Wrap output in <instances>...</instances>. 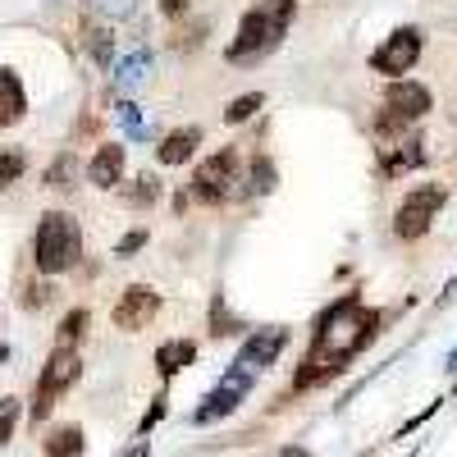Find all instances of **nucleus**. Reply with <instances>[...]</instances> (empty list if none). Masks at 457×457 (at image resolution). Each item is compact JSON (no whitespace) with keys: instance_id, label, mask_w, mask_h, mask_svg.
Returning <instances> with one entry per match:
<instances>
[{"instance_id":"obj_1","label":"nucleus","mask_w":457,"mask_h":457,"mask_svg":"<svg viewBox=\"0 0 457 457\" xmlns=\"http://www.w3.org/2000/svg\"><path fill=\"white\" fill-rule=\"evenodd\" d=\"M379 325H385V316L375 307H366L361 293H343L338 302H329L312 329V348L293 375V389L307 394V389L329 385L334 375H343L379 338Z\"/></svg>"},{"instance_id":"obj_2","label":"nucleus","mask_w":457,"mask_h":457,"mask_svg":"<svg viewBox=\"0 0 457 457\" xmlns=\"http://www.w3.org/2000/svg\"><path fill=\"white\" fill-rule=\"evenodd\" d=\"M293 19H297V0H256V5L238 19V32H234V42L224 46V60L228 64L265 60L270 51H279Z\"/></svg>"},{"instance_id":"obj_3","label":"nucleus","mask_w":457,"mask_h":457,"mask_svg":"<svg viewBox=\"0 0 457 457\" xmlns=\"http://www.w3.org/2000/svg\"><path fill=\"white\" fill-rule=\"evenodd\" d=\"M83 256V228L69 211H46L32 234V265L42 275H64Z\"/></svg>"},{"instance_id":"obj_4","label":"nucleus","mask_w":457,"mask_h":457,"mask_svg":"<svg viewBox=\"0 0 457 457\" xmlns=\"http://www.w3.org/2000/svg\"><path fill=\"white\" fill-rule=\"evenodd\" d=\"M234 183H243V156L234 146H224V151H215V156H206L193 170L187 197L202 202V206H224L228 197H234Z\"/></svg>"},{"instance_id":"obj_5","label":"nucleus","mask_w":457,"mask_h":457,"mask_svg":"<svg viewBox=\"0 0 457 457\" xmlns=\"http://www.w3.org/2000/svg\"><path fill=\"white\" fill-rule=\"evenodd\" d=\"M448 206V183H416L411 193L403 197V206H398V215H394V234L398 238H426L430 234V224H435V215Z\"/></svg>"},{"instance_id":"obj_6","label":"nucleus","mask_w":457,"mask_h":457,"mask_svg":"<svg viewBox=\"0 0 457 457\" xmlns=\"http://www.w3.org/2000/svg\"><path fill=\"white\" fill-rule=\"evenodd\" d=\"M83 375V357L73 353V348H55L51 353V361H46V370H42V379H37V394H32V426L37 421H46L51 416V407H55V398L73 385V379Z\"/></svg>"},{"instance_id":"obj_7","label":"nucleus","mask_w":457,"mask_h":457,"mask_svg":"<svg viewBox=\"0 0 457 457\" xmlns=\"http://www.w3.org/2000/svg\"><path fill=\"white\" fill-rule=\"evenodd\" d=\"M421 46H426L421 28L403 23V28H394V32L385 37V46L370 51V69L385 73V79H403V73H411V64L421 60Z\"/></svg>"},{"instance_id":"obj_8","label":"nucleus","mask_w":457,"mask_h":457,"mask_svg":"<svg viewBox=\"0 0 457 457\" xmlns=\"http://www.w3.org/2000/svg\"><path fill=\"white\" fill-rule=\"evenodd\" d=\"M156 312H161V293L151 288V284H129L120 293V302H114L110 320H114V329L137 334V329H146L151 320H156Z\"/></svg>"},{"instance_id":"obj_9","label":"nucleus","mask_w":457,"mask_h":457,"mask_svg":"<svg viewBox=\"0 0 457 457\" xmlns=\"http://www.w3.org/2000/svg\"><path fill=\"white\" fill-rule=\"evenodd\" d=\"M247 389H252V375H243V370H228V375L220 379V385L211 389V398L193 411V421H197V426L220 421V416H228V411H234V407L247 398Z\"/></svg>"},{"instance_id":"obj_10","label":"nucleus","mask_w":457,"mask_h":457,"mask_svg":"<svg viewBox=\"0 0 457 457\" xmlns=\"http://www.w3.org/2000/svg\"><path fill=\"white\" fill-rule=\"evenodd\" d=\"M385 110H394L403 124H421L426 114L435 110V96L426 83H411V79H394L385 92Z\"/></svg>"},{"instance_id":"obj_11","label":"nucleus","mask_w":457,"mask_h":457,"mask_svg":"<svg viewBox=\"0 0 457 457\" xmlns=\"http://www.w3.org/2000/svg\"><path fill=\"white\" fill-rule=\"evenodd\" d=\"M284 343H288V329H284V325L256 329V334L243 343V353H238L234 370H243V375H252V379H256V370H265V366H270V361L284 353Z\"/></svg>"},{"instance_id":"obj_12","label":"nucleus","mask_w":457,"mask_h":457,"mask_svg":"<svg viewBox=\"0 0 457 457\" xmlns=\"http://www.w3.org/2000/svg\"><path fill=\"white\" fill-rule=\"evenodd\" d=\"M416 165H426V137L421 133H407V137H398L389 146H379V174L385 179H398V174H407Z\"/></svg>"},{"instance_id":"obj_13","label":"nucleus","mask_w":457,"mask_h":457,"mask_svg":"<svg viewBox=\"0 0 457 457\" xmlns=\"http://www.w3.org/2000/svg\"><path fill=\"white\" fill-rule=\"evenodd\" d=\"M124 165H129V156H124V146L120 142H105V146H96V156L87 161V183L92 187H120L124 183Z\"/></svg>"},{"instance_id":"obj_14","label":"nucleus","mask_w":457,"mask_h":457,"mask_svg":"<svg viewBox=\"0 0 457 457\" xmlns=\"http://www.w3.org/2000/svg\"><path fill=\"white\" fill-rule=\"evenodd\" d=\"M197 146H202V129H197V124L174 129V133H165V142L156 146V161H161V165H187V161L197 156Z\"/></svg>"},{"instance_id":"obj_15","label":"nucleus","mask_w":457,"mask_h":457,"mask_svg":"<svg viewBox=\"0 0 457 457\" xmlns=\"http://www.w3.org/2000/svg\"><path fill=\"white\" fill-rule=\"evenodd\" d=\"M23 114H28V92L19 83V73L14 69H0V129L19 124Z\"/></svg>"},{"instance_id":"obj_16","label":"nucleus","mask_w":457,"mask_h":457,"mask_svg":"<svg viewBox=\"0 0 457 457\" xmlns=\"http://www.w3.org/2000/svg\"><path fill=\"white\" fill-rule=\"evenodd\" d=\"M146 73H151V51H146V46H133L129 55L114 60V87H120V92H133V87L146 83Z\"/></svg>"},{"instance_id":"obj_17","label":"nucleus","mask_w":457,"mask_h":457,"mask_svg":"<svg viewBox=\"0 0 457 457\" xmlns=\"http://www.w3.org/2000/svg\"><path fill=\"white\" fill-rule=\"evenodd\" d=\"M193 361H197V343L193 338H170V343H161V348H156V370L165 379H174L179 370H187Z\"/></svg>"},{"instance_id":"obj_18","label":"nucleus","mask_w":457,"mask_h":457,"mask_svg":"<svg viewBox=\"0 0 457 457\" xmlns=\"http://www.w3.org/2000/svg\"><path fill=\"white\" fill-rule=\"evenodd\" d=\"M83 448H87V435H83L79 426H60V430H51L46 444H42L46 457H83Z\"/></svg>"},{"instance_id":"obj_19","label":"nucleus","mask_w":457,"mask_h":457,"mask_svg":"<svg viewBox=\"0 0 457 457\" xmlns=\"http://www.w3.org/2000/svg\"><path fill=\"white\" fill-rule=\"evenodd\" d=\"M46 187H55V193H73V187H79V156H73V151H60L46 165Z\"/></svg>"},{"instance_id":"obj_20","label":"nucleus","mask_w":457,"mask_h":457,"mask_svg":"<svg viewBox=\"0 0 457 457\" xmlns=\"http://www.w3.org/2000/svg\"><path fill=\"white\" fill-rule=\"evenodd\" d=\"M247 193H275L279 187V170H275V161H265V156H252V165H247Z\"/></svg>"},{"instance_id":"obj_21","label":"nucleus","mask_w":457,"mask_h":457,"mask_svg":"<svg viewBox=\"0 0 457 457\" xmlns=\"http://www.w3.org/2000/svg\"><path fill=\"white\" fill-rule=\"evenodd\" d=\"M114 124H120L124 137H133V142H146V137H151V124L142 120V105H133V101L114 105Z\"/></svg>"},{"instance_id":"obj_22","label":"nucleus","mask_w":457,"mask_h":457,"mask_svg":"<svg viewBox=\"0 0 457 457\" xmlns=\"http://www.w3.org/2000/svg\"><path fill=\"white\" fill-rule=\"evenodd\" d=\"M87 325H92V316H87V307H73L64 320H60V329H55V348H73L83 334H87Z\"/></svg>"},{"instance_id":"obj_23","label":"nucleus","mask_w":457,"mask_h":457,"mask_svg":"<svg viewBox=\"0 0 457 457\" xmlns=\"http://www.w3.org/2000/svg\"><path fill=\"white\" fill-rule=\"evenodd\" d=\"M261 105H265V92H243V96H234V101L224 105V124H247Z\"/></svg>"},{"instance_id":"obj_24","label":"nucleus","mask_w":457,"mask_h":457,"mask_svg":"<svg viewBox=\"0 0 457 457\" xmlns=\"http://www.w3.org/2000/svg\"><path fill=\"white\" fill-rule=\"evenodd\" d=\"M124 202H129V206H156V202H161V183H156V174L133 179V187H124Z\"/></svg>"},{"instance_id":"obj_25","label":"nucleus","mask_w":457,"mask_h":457,"mask_svg":"<svg viewBox=\"0 0 457 457\" xmlns=\"http://www.w3.org/2000/svg\"><path fill=\"white\" fill-rule=\"evenodd\" d=\"M28 170V156L19 146H0V187H14Z\"/></svg>"},{"instance_id":"obj_26","label":"nucleus","mask_w":457,"mask_h":457,"mask_svg":"<svg viewBox=\"0 0 457 457\" xmlns=\"http://www.w3.org/2000/svg\"><path fill=\"white\" fill-rule=\"evenodd\" d=\"M87 10L101 19V23H120L137 10V0H87Z\"/></svg>"},{"instance_id":"obj_27","label":"nucleus","mask_w":457,"mask_h":457,"mask_svg":"<svg viewBox=\"0 0 457 457\" xmlns=\"http://www.w3.org/2000/svg\"><path fill=\"white\" fill-rule=\"evenodd\" d=\"M87 51H92V60H96V64H110V55H114V37H110V28H105V23L87 28Z\"/></svg>"},{"instance_id":"obj_28","label":"nucleus","mask_w":457,"mask_h":457,"mask_svg":"<svg viewBox=\"0 0 457 457\" xmlns=\"http://www.w3.org/2000/svg\"><path fill=\"white\" fill-rule=\"evenodd\" d=\"M211 334H215V338H228V334H238V320L224 312V297H215V302H211Z\"/></svg>"},{"instance_id":"obj_29","label":"nucleus","mask_w":457,"mask_h":457,"mask_svg":"<svg viewBox=\"0 0 457 457\" xmlns=\"http://www.w3.org/2000/svg\"><path fill=\"white\" fill-rule=\"evenodd\" d=\"M14 426H19V398H0V448L14 439Z\"/></svg>"},{"instance_id":"obj_30","label":"nucleus","mask_w":457,"mask_h":457,"mask_svg":"<svg viewBox=\"0 0 457 457\" xmlns=\"http://www.w3.org/2000/svg\"><path fill=\"white\" fill-rule=\"evenodd\" d=\"M51 297H55V288H51V284H28V293H23V307H28V312H37V307H46Z\"/></svg>"},{"instance_id":"obj_31","label":"nucleus","mask_w":457,"mask_h":457,"mask_svg":"<svg viewBox=\"0 0 457 457\" xmlns=\"http://www.w3.org/2000/svg\"><path fill=\"white\" fill-rule=\"evenodd\" d=\"M146 247V228H133V234H124L120 243H114V256H133Z\"/></svg>"},{"instance_id":"obj_32","label":"nucleus","mask_w":457,"mask_h":457,"mask_svg":"<svg viewBox=\"0 0 457 457\" xmlns=\"http://www.w3.org/2000/svg\"><path fill=\"white\" fill-rule=\"evenodd\" d=\"M165 403H170V398H165V394H156V403H151V411H146V416H142V426H137V430H142V435H146V430H151V426H156V421H161V416H165V411H170V407H165Z\"/></svg>"},{"instance_id":"obj_33","label":"nucleus","mask_w":457,"mask_h":457,"mask_svg":"<svg viewBox=\"0 0 457 457\" xmlns=\"http://www.w3.org/2000/svg\"><path fill=\"white\" fill-rule=\"evenodd\" d=\"M187 10V0H161V14H170V19H179Z\"/></svg>"},{"instance_id":"obj_34","label":"nucleus","mask_w":457,"mask_h":457,"mask_svg":"<svg viewBox=\"0 0 457 457\" xmlns=\"http://www.w3.org/2000/svg\"><path fill=\"white\" fill-rule=\"evenodd\" d=\"M120 457H146V444H137V448H129V453H120Z\"/></svg>"},{"instance_id":"obj_35","label":"nucleus","mask_w":457,"mask_h":457,"mask_svg":"<svg viewBox=\"0 0 457 457\" xmlns=\"http://www.w3.org/2000/svg\"><path fill=\"white\" fill-rule=\"evenodd\" d=\"M5 361H10V343H5V338H0V366H5Z\"/></svg>"},{"instance_id":"obj_36","label":"nucleus","mask_w":457,"mask_h":457,"mask_svg":"<svg viewBox=\"0 0 457 457\" xmlns=\"http://www.w3.org/2000/svg\"><path fill=\"white\" fill-rule=\"evenodd\" d=\"M448 297H457V279H453V284H448V293H444V302H448Z\"/></svg>"}]
</instances>
